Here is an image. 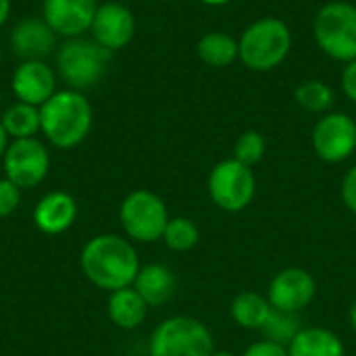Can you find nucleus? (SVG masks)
<instances>
[{"mask_svg":"<svg viewBox=\"0 0 356 356\" xmlns=\"http://www.w3.org/2000/svg\"><path fill=\"white\" fill-rule=\"evenodd\" d=\"M81 273L100 290L108 294L129 288L140 271V257L134 244L117 234H100L86 242L79 254Z\"/></svg>","mask_w":356,"mask_h":356,"instance_id":"f257e3e1","label":"nucleus"},{"mask_svg":"<svg viewBox=\"0 0 356 356\" xmlns=\"http://www.w3.org/2000/svg\"><path fill=\"white\" fill-rule=\"evenodd\" d=\"M42 136L50 146L58 150H71L79 146L94 123V108L90 100L79 90H56L40 106Z\"/></svg>","mask_w":356,"mask_h":356,"instance_id":"f03ea898","label":"nucleus"},{"mask_svg":"<svg viewBox=\"0 0 356 356\" xmlns=\"http://www.w3.org/2000/svg\"><path fill=\"white\" fill-rule=\"evenodd\" d=\"M240 60L246 69L265 73L280 67L292 50V31L277 17H263L250 23L240 40Z\"/></svg>","mask_w":356,"mask_h":356,"instance_id":"7ed1b4c3","label":"nucleus"},{"mask_svg":"<svg viewBox=\"0 0 356 356\" xmlns=\"http://www.w3.org/2000/svg\"><path fill=\"white\" fill-rule=\"evenodd\" d=\"M111 50L102 48L92 38L65 40L54 52V71L71 90H88L96 86L111 63Z\"/></svg>","mask_w":356,"mask_h":356,"instance_id":"20e7f679","label":"nucleus"},{"mask_svg":"<svg viewBox=\"0 0 356 356\" xmlns=\"http://www.w3.org/2000/svg\"><path fill=\"white\" fill-rule=\"evenodd\" d=\"M215 340L196 317L175 315L161 321L148 342V356H211Z\"/></svg>","mask_w":356,"mask_h":356,"instance_id":"39448f33","label":"nucleus"},{"mask_svg":"<svg viewBox=\"0 0 356 356\" xmlns=\"http://www.w3.org/2000/svg\"><path fill=\"white\" fill-rule=\"evenodd\" d=\"M313 35L317 46L334 60L350 63L356 58V6L344 0L327 2L319 8Z\"/></svg>","mask_w":356,"mask_h":356,"instance_id":"423d86ee","label":"nucleus"},{"mask_svg":"<svg viewBox=\"0 0 356 356\" xmlns=\"http://www.w3.org/2000/svg\"><path fill=\"white\" fill-rule=\"evenodd\" d=\"M169 211L165 200L150 190L129 192L119 207V221L127 240L140 244H152L163 240L169 223Z\"/></svg>","mask_w":356,"mask_h":356,"instance_id":"0eeeda50","label":"nucleus"},{"mask_svg":"<svg viewBox=\"0 0 356 356\" xmlns=\"http://www.w3.org/2000/svg\"><path fill=\"white\" fill-rule=\"evenodd\" d=\"M207 190L217 209L240 213L254 200L257 177L252 167H246L236 159H225L211 169Z\"/></svg>","mask_w":356,"mask_h":356,"instance_id":"6e6552de","label":"nucleus"},{"mask_svg":"<svg viewBox=\"0 0 356 356\" xmlns=\"http://www.w3.org/2000/svg\"><path fill=\"white\" fill-rule=\"evenodd\" d=\"M4 177L21 190L40 186L50 171L48 146L38 138L13 140L2 156Z\"/></svg>","mask_w":356,"mask_h":356,"instance_id":"1a4fd4ad","label":"nucleus"},{"mask_svg":"<svg viewBox=\"0 0 356 356\" xmlns=\"http://www.w3.org/2000/svg\"><path fill=\"white\" fill-rule=\"evenodd\" d=\"M313 150L330 165L348 161L356 150V121L346 113H325L313 127Z\"/></svg>","mask_w":356,"mask_h":356,"instance_id":"9d476101","label":"nucleus"},{"mask_svg":"<svg viewBox=\"0 0 356 356\" xmlns=\"http://www.w3.org/2000/svg\"><path fill=\"white\" fill-rule=\"evenodd\" d=\"M317 294V282L315 277L302 269V267H286L280 273L273 275L267 298L273 307V311L298 315L305 311Z\"/></svg>","mask_w":356,"mask_h":356,"instance_id":"9b49d317","label":"nucleus"},{"mask_svg":"<svg viewBox=\"0 0 356 356\" xmlns=\"http://www.w3.org/2000/svg\"><path fill=\"white\" fill-rule=\"evenodd\" d=\"M90 33L102 48L111 52L123 50L136 35V17L121 2L98 4Z\"/></svg>","mask_w":356,"mask_h":356,"instance_id":"f8f14e48","label":"nucleus"},{"mask_svg":"<svg viewBox=\"0 0 356 356\" xmlns=\"http://www.w3.org/2000/svg\"><path fill=\"white\" fill-rule=\"evenodd\" d=\"M98 10L96 0H44L42 19L50 29L65 40L79 38L90 31L94 15Z\"/></svg>","mask_w":356,"mask_h":356,"instance_id":"ddd939ff","label":"nucleus"},{"mask_svg":"<svg viewBox=\"0 0 356 356\" xmlns=\"http://www.w3.org/2000/svg\"><path fill=\"white\" fill-rule=\"evenodd\" d=\"M58 75L46 60H21L10 77V90L19 102L42 106L56 92Z\"/></svg>","mask_w":356,"mask_h":356,"instance_id":"4468645a","label":"nucleus"},{"mask_svg":"<svg viewBox=\"0 0 356 356\" xmlns=\"http://www.w3.org/2000/svg\"><path fill=\"white\" fill-rule=\"evenodd\" d=\"M56 38L42 17H25L10 29L8 46L21 60H46L56 48Z\"/></svg>","mask_w":356,"mask_h":356,"instance_id":"2eb2a0df","label":"nucleus"},{"mask_svg":"<svg viewBox=\"0 0 356 356\" xmlns=\"http://www.w3.org/2000/svg\"><path fill=\"white\" fill-rule=\"evenodd\" d=\"M77 219V202L71 194L54 190L44 194L33 209V223L46 236L67 232Z\"/></svg>","mask_w":356,"mask_h":356,"instance_id":"dca6fc26","label":"nucleus"},{"mask_svg":"<svg viewBox=\"0 0 356 356\" xmlns=\"http://www.w3.org/2000/svg\"><path fill=\"white\" fill-rule=\"evenodd\" d=\"M134 288L138 290V294L146 300L150 309H156L173 300L177 292V277L167 265L150 263V265L140 267Z\"/></svg>","mask_w":356,"mask_h":356,"instance_id":"f3484780","label":"nucleus"},{"mask_svg":"<svg viewBox=\"0 0 356 356\" xmlns=\"http://www.w3.org/2000/svg\"><path fill=\"white\" fill-rule=\"evenodd\" d=\"M148 305L146 300L138 294V290L134 286L129 288H121L108 294V302H106V313L111 323H115L119 330L131 332L138 330L148 315Z\"/></svg>","mask_w":356,"mask_h":356,"instance_id":"a211bd4d","label":"nucleus"},{"mask_svg":"<svg viewBox=\"0 0 356 356\" xmlns=\"http://www.w3.org/2000/svg\"><path fill=\"white\" fill-rule=\"evenodd\" d=\"M290 356H346L344 342L327 327H300L288 344Z\"/></svg>","mask_w":356,"mask_h":356,"instance_id":"6ab92c4d","label":"nucleus"},{"mask_svg":"<svg viewBox=\"0 0 356 356\" xmlns=\"http://www.w3.org/2000/svg\"><path fill=\"white\" fill-rule=\"evenodd\" d=\"M273 313V307L269 302L267 296L252 292V290H244L240 294L234 296L232 305H229V317L232 321L242 327V330H263L269 321Z\"/></svg>","mask_w":356,"mask_h":356,"instance_id":"aec40b11","label":"nucleus"},{"mask_svg":"<svg viewBox=\"0 0 356 356\" xmlns=\"http://www.w3.org/2000/svg\"><path fill=\"white\" fill-rule=\"evenodd\" d=\"M198 58L215 69H223L234 65L240 58V46L238 40L225 31H209L198 40L196 46Z\"/></svg>","mask_w":356,"mask_h":356,"instance_id":"412c9836","label":"nucleus"},{"mask_svg":"<svg viewBox=\"0 0 356 356\" xmlns=\"http://www.w3.org/2000/svg\"><path fill=\"white\" fill-rule=\"evenodd\" d=\"M0 121L8 134L10 140H25V138H38L42 131V119H40V106L27 104V102H15L10 104L2 115Z\"/></svg>","mask_w":356,"mask_h":356,"instance_id":"4be33fe9","label":"nucleus"},{"mask_svg":"<svg viewBox=\"0 0 356 356\" xmlns=\"http://www.w3.org/2000/svg\"><path fill=\"white\" fill-rule=\"evenodd\" d=\"M294 98H296L300 108H305L309 113L325 115V113L332 111L336 94L321 79H305L302 83H298V88L294 92Z\"/></svg>","mask_w":356,"mask_h":356,"instance_id":"5701e85b","label":"nucleus"},{"mask_svg":"<svg viewBox=\"0 0 356 356\" xmlns=\"http://www.w3.org/2000/svg\"><path fill=\"white\" fill-rule=\"evenodd\" d=\"M198 240H200V229L188 217H171L163 234L165 246L173 252H188L196 248Z\"/></svg>","mask_w":356,"mask_h":356,"instance_id":"b1692460","label":"nucleus"},{"mask_svg":"<svg viewBox=\"0 0 356 356\" xmlns=\"http://www.w3.org/2000/svg\"><path fill=\"white\" fill-rule=\"evenodd\" d=\"M265 152H267V142H265V138H263L259 131L248 129V131H244V134L236 140L232 159L240 161V163L246 165V167H254V165H259V163L263 161Z\"/></svg>","mask_w":356,"mask_h":356,"instance_id":"393cba45","label":"nucleus"},{"mask_svg":"<svg viewBox=\"0 0 356 356\" xmlns=\"http://www.w3.org/2000/svg\"><path fill=\"white\" fill-rule=\"evenodd\" d=\"M298 319L296 315H290V313H280V311H273L267 325L263 327V332L267 334L269 340H275L280 344H290V340L296 336L298 332Z\"/></svg>","mask_w":356,"mask_h":356,"instance_id":"a878e982","label":"nucleus"},{"mask_svg":"<svg viewBox=\"0 0 356 356\" xmlns=\"http://www.w3.org/2000/svg\"><path fill=\"white\" fill-rule=\"evenodd\" d=\"M21 188H17L10 179L0 177V219L10 217L21 204Z\"/></svg>","mask_w":356,"mask_h":356,"instance_id":"bb28decb","label":"nucleus"},{"mask_svg":"<svg viewBox=\"0 0 356 356\" xmlns=\"http://www.w3.org/2000/svg\"><path fill=\"white\" fill-rule=\"evenodd\" d=\"M242 356H290L288 355V346L280 344L275 340H257L250 346H246V350L242 353Z\"/></svg>","mask_w":356,"mask_h":356,"instance_id":"cd10ccee","label":"nucleus"},{"mask_svg":"<svg viewBox=\"0 0 356 356\" xmlns=\"http://www.w3.org/2000/svg\"><path fill=\"white\" fill-rule=\"evenodd\" d=\"M340 194H342L344 207H346L353 215H356V165L355 167H350L348 173L344 175Z\"/></svg>","mask_w":356,"mask_h":356,"instance_id":"c85d7f7f","label":"nucleus"},{"mask_svg":"<svg viewBox=\"0 0 356 356\" xmlns=\"http://www.w3.org/2000/svg\"><path fill=\"white\" fill-rule=\"evenodd\" d=\"M342 92L344 96L356 104V58L344 65L342 71Z\"/></svg>","mask_w":356,"mask_h":356,"instance_id":"c756f323","label":"nucleus"},{"mask_svg":"<svg viewBox=\"0 0 356 356\" xmlns=\"http://www.w3.org/2000/svg\"><path fill=\"white\" fill-rule=\"evenodd\" d=\"M10 8H13L10 0H0V27L8 21V17H10Z\"/></svg>","mask_w":356,"mask_h":356,"instance_id":"7c9ffc66","label":"nucleus"},{"mask_svg":"<svg viewBox=\"0 0 356 356\" xmlns=\"http://www.w3.org/2000/svg\"><path fill=\"white\" fill-rule=\"evenodd\" d=\"M10 138H8V134H6V129H4V125H2V121H0V161H2V156H4V152H6V148H8V142Z\"/></svg>","mask_w":356,"mask_h":356,"instance_id":"2f4dec72","label":"nucleus"},{"mask_svg":"<svg viewBox=\"0 0 356 356\" xmlns=\"http://www.w3.org/2000/svg\"><path fill=\"white\" fill-rule=\"evenodd\" d=\"M348 319H350V327H353V332H355V334H356V300H355V302H353V307H350Z\"/></svg>","mask_w":356,"mask_h":356,"instance_id":"473e14b6","label":"nucleus"},{"mask_svg":"<svg viewBox=\"0 0 356 356\" xmlns=\"http://www.w3.org/2000/svg\"><path fill=\"white\" fill-rule=\"evenodd\" d=\"M200 2L207 6H223V4H229L232 0H200Z\"/></svg>","mask_w":356,"mask_h":356,"instance_id":"72a5a7b5","label":"nucleus"},{"mask_svg":"<svg viewBox=\"0 0 356 356\" xmlns=\"http://www.w3.org/2000/svg\"><path fill=\"white\" fill-rule=\"evenodd\" d=\"M211 356H238V355H234V353H229V350H215Z\"/></svg>","mask_w":356,"mask_h":356,"instance_id":"f704fd0d","label":"nucleus"},{"mask_svg":"<svg viewBox=\"0 0 356 356\" xmlns=\"http://www.w3.org/2000/svg\"><path fill=\"white\" fill-rule=\"evenodd\" d=\"M0 63H2V46H0Z\"/></svg>","mask_w":356,"mask_h":356,"instance_id":"c9c22d12","label":"nucleus"},{"mask_svg":"<svg viewBox=\"0 0 356 356\" xmlns=\"http://www.w3.org/2000/svg\"><path fill=\"white\" fill-rule=\"evenodd\" d=\"M169 2H173V0H169Z\"/></svg>","mask_w":356,"mask_h":356,"instance_id":"e433bc0d","label":"nucleus"}]
</instances>
